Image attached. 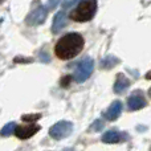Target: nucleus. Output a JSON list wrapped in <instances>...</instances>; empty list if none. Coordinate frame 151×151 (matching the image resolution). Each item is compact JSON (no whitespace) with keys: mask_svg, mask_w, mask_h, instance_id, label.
Masks as SVG:
<instances>
[{"mask_svg":"<svg viewBox=\"0 0 151 151\" xmlns=\"http://www.w3.org/2000/svg\"><path fill=\"white\" fill-rule=\"evenodd\" d=\"M83 37L80 33H68L61 37L55 47V53L61 60H70L83 49Z\"/></svg>","mask_w":151,"mask_h":151,"instance_id":"1","label":"nucleus"},{"mask_svg":"<svg viewBox=\"0 0 151 151\" xmlns=\"http://www.w3.org/2000/svg\"><path fill=\"white\" fill-rule=\"evenodd\" d=\"M97 11V0H82L77 4V8L70 13V19L78 23H85L93 19Z\"/></svg>","mask_w":151,"mask_h":151,"instance_id":"2","label":"nucleus"},{"mask_svg":"<svg viewBox=\"0 0 151 151\" xmlns=\"http://www.w3.org/2000/svg\"><path fill=\"white\" fill-rule=\"evenodd\" d=\"M93 68H94L93 60H91L90 57L83 58L77 65V68H76V70H74V76H73L74 80L77 81V82H83V81H86L91 76V73H93Z\"/></svg>","mask_w":151,"mask_h":151,"instance_id":"3","label":"nucleus"},{"mask_svg":"<svg viewBox=\"0 0 151 151\" xmlns=\"http://www.w3.org/2000/svg\"><path fill=\"white\" fill-rule=\"evenodd\" d=\"M73 131V123L68 122V121H60L56 125H53L49 130V135L52 137L53 139H64L66 137H69Z\"/></svg>","mask_w":151,"mask_h":151,"instance_id":"4","label":"nucleus"},{"mask_svg":"<svg viewBox=\"0 0 151 151\" xmlns=\"http://www.w3.org/2000/svg\"><path fill=\"white\" fill-rule=\"evenodd\" d=\"M47 16H48L47 7H39L27 16L25 21L28 25H40V24H42L45 21Z\"/></svg>","mask_w":151,"mask_h":151,"instance_id":"5","label":"nucleus"},{"mask_svg":"<svg viewBox=\"0 0 151 151\" xmlns=\"http://www.w3.org/2000/svg\"><path fill=\"white\" fill-rule=\"evenodd\" d=\"M39 130H40V126L37 125H21L16 127L15 134L20 139H28L31 137H33Z\"/></svg>","mask_w":151,"mask_h":151,"instance_id":"6","label":"nucleus"},{"mask_svg":"<svg viewBox=\"0 0 151 151\" xmlns=\"http://www.w3.org/2000/svg\"><path fill=\"white\" fill-rule=\"evenodd\" d=\"M121 111H122V104L119 101H114L105 113V118L109 121H115L121 115Z\"/></svg>","mask_w":151,"mask_h":151,"instance_id":"7","label":"nucleus"},{"mask_svg":"<svg viewBox=\"0 0 151 151\" xmlns=\"http://www.w3.org/2000/svg\"><path fill=\"white\" fill-rule=\"evenodd\" d=\"M66 21H68V19H66L65 12L56 13L55 19H53V24H52V32L53 33H58V32L66 25Z\"/></svg>","mask_w":151,"mask_h":151,"instance_id":"8","label":"nucleus"},{"mask_svg":"<svg viewBox=\"0 0 151 151\" xmlns=\"http://www.w3.org/2000/svg\"><path fill=\"white\" fill-rule=\"evenodd\" d=\"M129 86H130V80L126 77L125 74H118L117 80L114 82V91L118 94L123 93L125 90H127Z\"/></svg>","mask_w":151,"mask_h":151,"instance_id":"9","label":"nucleus"},{"mask_svg":"<svg viewBox=\"0 0 151 151\" xmlns=\"http://www.w3.org/2000/svg\"><path fill=\"white\" fill-rule=\"evenodd\" d=\"M146 104H147L146 99L142 96H139V94H134L127 99V106L130 110H139L146 106Z\"/></svg>","mask_w":151,"mask_h":151,"instance_id":"10","label":"nucleus"},{"mask_svg":"<svg viewBox=\"0 0 151 151\" xmlns=\"http://www.w3.org/2000/svg\"><path fill=\"white\" fill-rule=\"evenodd\" d=\"M122 141V134L118 131H107L102 135V142L105 143H118Z\"/></svg>","mask_w":151,"mask_h":151,"instance_id":"11","label":"nucleus"},{"mask_svg":"<svg viewBox=\"0 0 151 151\" xmlns=\"http://www.w3.org/2000/svg\"><path fill=\"white\" fill-rule=\"evenodd\" d=\"M118 64V58L114 57V56H107L106 58H104L101 63V68L104 69H110L113 68L114 65H117Z\"/></svg>","mask_w":151,"mask_h":151,"instance_id":"12","label":"nucleus"},{"mask_svg":"<svg viewBox=\"0 0 151 151\" xmlns=\"http://www.w3.org/2000/svg\"><path fill=\"white\" fill-rule=\"evenodd\" d=\"M16 123L15 122H9V123H7V125L4 126V127L0 130V135L1 137H8V135H11V134L13 133V131L16 130Z\"/></svg>","mask_w":151,"mask_h":151,"instance_id":"13","label":"nucleus"},{"mask_svg":"<svg viewBox=\"0 0 151 151\" xmlns=\"http://www.w3.org/2000/svg\"><path fill=\"white\" fill-rule=\"evenodd\" d=\"M40 118H41V114H24L23 117H21V119H23L24 122H36Z\"/></svg>","mask_w":151,"mask_h":151,"instance_id":"14","label":"nucleus"},{"mask_svg":"<svg viewBox=\"0 0 151 151\" xmlns=\"http://www.w3.org/2000/svg\"><path fill=\"white\" fill-rule=\"evenodd\" d=\"M81 1H82V0H65V1L63 3V8H70L77 4V3H81Z\"/></svg>","mask_w":151,"mask_h":151,"instance_id":"15","label":"nucleus"},{"mask_svg":"<svg viewBox=\"0 0 151 151\" xmlns=\"http://www.w3.org/2000/svg\"><path fill=\"white\" fill-rule=\"evenodd\" d=\"M70 81H72L70 76H65V77L61 80V86H63V88H68L69 83H70Z\"/></svg>","mask_w":151,"mask_h":151,"instance_id":"16","label":"nucleus"},{"mask_svg":"<svg viewBox=\"0 0 151 151\" xmlns=\"http://www.w3.org/2000/svg\"><path fill=\"white\" fill-rule=\"evenodd\" d=\"M102 121H96V122L93 123V126H91V129H93L94 131H98V130H101L102 129Z\"/></svg>","mask_w":151,"mask_h":151,"instance_id":"17","label":"nucleus"},{"mask_svg":"<svg viewBox=\"0 0 151 151\" xmlns=\"http://www.w3.org/2000/svg\"><path fill=\"white\" fill-rule=\"evenodd\" d=\"M58 1H60V0H49V1H48L47 8H49V9H52V8H55L56 5L58 4Z\"/></svg>","mask_w":151,"mask_h":151,"instance_id":"18","label":"nucleus"},{"mask_svg":"<svg viewBox=\"0 0 151 151\" xmlns=\"http://www.w3.org/2000/svg\"><path fill=\"white\" fill-rule=\"evenodd\" d=\"M13 61H15V63H32L33 60H32V58H21V57H16Z\"/></svg>","mask_w":151,"mask_h":151,"instance_id":"19","label":"nucleus"},{"mask_svg":"<svg viewBox=\"0 0 151 151\" xmlns=\"http://www.w3.org/2000/svg\"><path fill=\"white\" fill-rule=\"evenodd\" d=\"M146 78H147V80H151V70H150V72H147V74H146Z\"/></svg>","mask_w":151,"mask_h":151,"instance_id":"20","label":"nucleus"},{"mask_svg":"<svg viewBox=\"0 0 151 151\" xmlns=\"http://www.w3.org/2000/svg\"><path fill=\"white\" fill-rule=\"evenodd\" d=\"M149 96H150V97H151V88H150V89H149Z\"/></svg>","mask_w":151,"mask_h":151,"instance_id":"21","label":"nucleus"},{"mask_svg":"<svg viewBox=\"0 0 151 151\" xmlns=\"http://www.w3.org/2000/svg\"><path fill=\"white\" fill-rule=\"evenodd\" d=\"M1 1H4V0H0V3H1Z\"/></svg>","mask_w":151,"mask_h":151,"instance_id":"22","label":"nucleus"}]
</instances>
